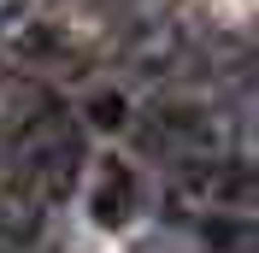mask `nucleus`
<instances>
[{"mask_svg":"<svg viewBox=\"0 0 259 253\" xmlns=\"http://www.w3.org/2000/svg\"><path fill=\"white\" fill-rule=\"evenodd\" d=\"M95 206H100V218H106V224H118V218H124V206H130V177L112 171V177H106V194H100Z\"/></svg>","mask_w":259,"mask_h":253,"instance_id":"nucleus-1","label":"nucleus"},{"mask_svg":"<svg viewBox=\"0 0 259 253\" xmlns=\"http://www.w3.org/2000/svg\"><path fill=\"white\" fill-rule=\"evenodd\" d=\"M89 112H95V124H106V130H112V124H124V100H95Z\"/></svg>","mask_w":259,"mask_h":253,"instance_id":"nucleus-2","label":"nucleus"}]
</instances>
